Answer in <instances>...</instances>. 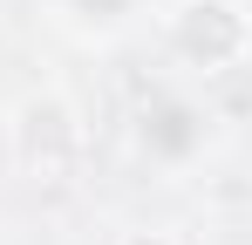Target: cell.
Listing matches in <instances>:
<instances>
[{
	"instance_id": "6da1fadb",
	"label": "cell",
	"mask_w": 252,
	"mask_h": 245,
	"mask_svg": "<svg viewBox=\"0 0 252 245\" xmlns=\"http://www.w3.org/2000/svg\"><path fill=\"white\" fill-rule=\"evenodd\" d=\"M150 41L164 55L170 82L205 89L252 61V7L246 0H164L150 21Z\"/></svg>"
},
{
	"instance_id": "7a4b0ae2",
	"label": "cell",
	"mask_w": 252,
	"mask_h": 245,
	"mask_svg": "<svg viewBox=\"0 0 252 245\" xmlns=\"http://www.w3.org/2000/svg\"><path fill=\"white\" fill-rule=\"evenodd\" d=\"M129 163L150 177H191L198 163L218 150V109L191 82H157L150 95H136L123 116Z\"/></svg>"
},
{
	"instance_id": "3957f363",
	"label": "cell",
	"mask_w": 252,
	"mask_h": 245,
	"mask_svg": "<svg viewBox=\"0 0 252 245\" xmlns=\"http://www.w3.org/2000/svg\"><path fill=\"white\" fill-rule=\"evenodd\" d=\"M82 150H89V129H82V109L62 95V89H28L14 109H7V163L34 184H62L82 170Z\"/></svg>"
},
{
	"instance_id": "277c9868",
	"label": "cell",
	"mask_w": 252,
	"mask_h": 245,
	"mask_svg": "<svg viewBox=\"0 0 252 245\" xmlns=\"http://www.w3.org/2000/svg\"><path fill=\"white\" fill-rule=\"evenodd\" d=\"M164 0H48V21L75 48H123L129 34H143L157 21Z\"/></svg>"
},
{
	"instance_id": "5b68a950",
	"label": "cell",
	"mask_w": 252,
	"mask_h": 245,
	"mask_svg": "<svg viewBox=\"0 0 252 245\" xmlns=\"http://www.w3.org/2000/svg\"><path fill=\"white\" fill-rule=\"evenodd\" d=\"M116 245H184L170 225H129V232H116Z\"/></svg>"
}]
</instances>
